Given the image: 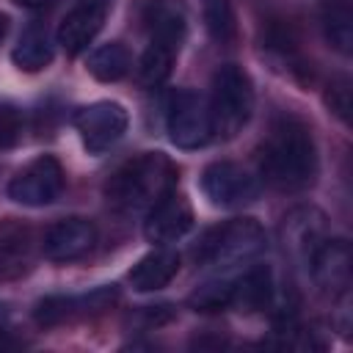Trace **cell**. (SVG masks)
<instances>
[{"label": "cell", "mask_w": 353, "mask_h": 353, "mask_svg": "<svg viewBox=\"0 0 353 353\" xmlns=\"http://www.w3.org/2000/svg\"><path fill=\"white\" fill-rule=\"evenodd\" d=\"M63 168L55 157L41 154L19 168L8 182V199L22 207H44L52 204L63 190Z\"/></svg>", "instance_id": "obj_6"}, {"label": "cell", "mask_w": 353, "mask_h": 353, "mask_svg": "<svg viewBox=\"0 0 353 353\" xmlns=\"http://www.w3.org/2000/svg\"><path fill=\"white\" fill-rule=\"evenodd\" d=\"M328 105H331V110H334L342 121H347V110H350V88H347V80H339V83L331 85V91H328Z\"/></svg>", "instance_id": "obj_25"}, {"label": "cell", "mask_w": 353, "mask_h": 353, "mask_svg": "<svg viewBox=\"0 0 353 353\" xmlns=\"http://www.w3.org/2000/svg\"><path fill=\"white\" fill-rule=\"evenodd\" d=\"M176 273H179V256L168 248H157L132 265L130 284L138 292H154V290H163Z\"/></svg>", "instance_id": "obj_16"}, {"label": "cell", "mask_w": 353, "mask_h": 353, "mask_svg": "<svg viewBox=\"0 0 353 353\" xmlns=\"http://www.w3.org/2000/svg\"><path fill=\"white\" fill-rule=\"evenodd\" d=\"M306 270L312 276V281L320 287V292L336 298L347 292L350 284V248L345 240H331L325 237L314 254L306 262Z\"/></svg>", "instance_id": "obj_10"}, {"label": "cell", "mask_w": 353, "mask_h": 353, "mask_svg": "<svg viewBox=\"0 0 353 353\" xmlns=\"http://www.w3.org/2000/svg\"><path fill=\"white\" fill-rule=\"evenodd\" d=\"M88 72L102 80V83H113L121 80L130 72V52L121 41H108L102 47H97L88 55Z\"/></svg>", "instance_id": "obj_19"}, {"label": "cell", "mask_w": 353, "mask_h": 353, "mask_svg": "<svg viewBox=\"0 0 353 353\" xmlns=\"http://www.w3.org/2000/svg\"><path fill=\"white\" fill-rule=\"evenodd\" d=\"M108 0H77L63 22L58 25V44L69 52V55H77L83 52L94 39L97 33L102 30V22H105V14H108Z\"/></svg>", "instance_id": "obj_12"}, {"label": "cell", "mask_w": 353, "mask_h": 353, "mask_svg": "<svg viewBox=\"0 0 353 353\" xmlns=\"http://www.w3.org/2000/svg\"><path fill=\"white\" fill-rule=\"evenodd\" d=\"M97 245V226L88 218L55 221L41 240V251L50 262H74Z\"/></svg>", "instance_id": "obj_11"}, {"label": "cell", "mask_w": 353, "mask_h": 353, "mask_svg": "<svg viewBox=\"0 0 353 353\" xmlns=\"http://www.w3.org/2000/svg\"><path fill=\"white\" fill-rule=\"evenodd\" d=\"M74 130L91 154H102L127 132V110L119 102H94L77 110Z\"/></svg>", "instance_id": "obj_8"}, {"label": "cell", "mask_w": 353, "mask_h": 353, "mask_svg": "<svg viewBox=\"0 0 353 353\" xmlns=\"http://www.w3.org/2000/svg\"><path fill=\"white\" fill-rule=\"evenodd\" d=\"M116 301V290L113 287H102L94 290L88 295H69V298H47L39 303L36 317L39 323H61V320H72V317H83L88 312H102Z\"/></svg>", "instance_id": "obj_15"}, {"label": "cell", "mask_w": 353, "mask_h": 353, "mask_svg": "<svg viewBox=\"0 0 353 353\" xmlns=\"http://www.w3.org/2000/svg\"><path fill=\"white\" fill-rule=\"evenodd\" d=\"M165 130H168L171 143L179 146V149H199V146H204L215 135L207 99L201 94H196V91H176L168 99Z\"/></svg>", "instance_id": "obj_5"}, {"label": "cell", "mask_w": 353, "mask_h": 353, "mask_svg": "<svg viewBox=\"0 0 353 353\" xmlns=\"http://www.w3.org/2000/svg\"><path fill=\"white\" fill-rule=\"evenodd\" d=\"M50 61H52V41H50L47 30L41 25H30L14 47V63L25 72H39Z\"/></svg>", "instance_id": "obj_18"}, {"label": "cell", "mask_w": 353, "mask_h": 353, "mask_svg": "<svg viewBox=\"0 0 353 353\" xmlns=\"http://www.w3.org/2000/svg\"><path fill=\"white\" fill-rule=\"evenodd\" d=\"M259 168L276 190H306L317 176V149L309 127L290 116L279 119L259 149Z\"/></svg>", "instance_id": "obj_1"}, {"label": "cell", "mask_w": 353, "mask_h": 353, "mask_svg": "<svg viewBox=\"0 0 353 353\" xmlns=\"http://www.w3.org/2000/svg\"><path fill=\"white\" fill-rule=\"evenodd\" d=\"M19 6H25V8H44V6H50L52 0H17Z\"/></svg>", "instance_id": "obj_27"}, {"label": "cell", "mask_w": 353, "mask_h": 353, "mask_svg": "<svg viewBox=\"0 0 353 353\" xmlns=\"http://www.w3.org/2000/svg\"><path fill=\"white\" fill-rule=\"evenodd\" d=\"M207 105L212 116V132L221 138H234L254 110V88L248 74L237 63H223L212 77V97Z\"/></svg>", "instance_id": "obj_4"}, {"label": "cell", "mask_w": 353, "mask_h": 353, "mask_svg": "<svg viewBox=\"0 0 353 353\" xmlns=\"http://www.w3.org/2000/svg\"><path fill=\"white\" fill-rule=\"evenodd\" d=\"M6 30H8V19H6L3 14H0V41L6 39Z\"/></svg>", "instance_id": "obj_28"}, {"label": "cell", "mask_w": 353, "mask_h": 353, "mask_svg": "<svg viewBox=\"0 0 353 353\" xmlns=\"http://www.w3.org/2000/svg\"><path fill=\"white\" fill-rule=\"evenodd\" d=\"M323 30H325V39L331 41V47H336L345 55L350 52L353 25H350V8H347V3H328L323 8Z\"/></svg>", "instance_id": "obj_20"}, {"label": "cell", "mask_w": 353, "mask_h": 353, "mask_svg": "<svg viewBox=\"0 0 353 353\" xmlns=\"http://www.w3.org/2000/svg\"><path fill=\"white\" fill-rule=\"evenodd\" d=\"M22 262H28V229L6 221L0 226V268L14 265L17 270L25 268Z\"/></svg>", "instance_id": "obj_21"}, {"label": "cell", "mask_w": 353, "mask_h": 353, "mask_svg": "<svg viewBox=\"0 0 353 353\" xmlns=\"http://www.w3.org/2000/svg\"><path fill=\"white\" fill-rule=\"evenodd\" d=\"M190 303L201 312H218L223 306H229V281H212V284H204L193 292Z\"/></svg>", "instance_id": "obj_24"}, {"label": "cell", "mask_w": 353, "mask_h": 353, "mask_svg": "<svg viewBox=\"0 0 353 353\" xmlns=\"http://www.w3.org/2000/svg\"><path fill=\"white\" fill-rule=\"evenodd\" d=\"M204 22L215 41H229L234 36V11L229 0H204Z\"/></svg>", "instance_id": "obj_23"}, {"label": "cell", "mask_w": 353, "mask_h": 353, "mask_svg": "<svg viewBox=\"0 0 353 353\" xmlns=\"http://www.w3.org/2000/svg\"><path fill=\"white\" fill-rule=\"evenodd\" d=\"M265 248V232L254 218H234L223 226L210 229L193 256L204 268H232L254 259Z\"/></svg>", "instance_id": "obj_3"}, {"label": "cell", "mask_w": 353, "mask_h": 353, "mask_svg": "<svg viewBox=\"0 0 353 353\" xmlns=\"http://www.w3.org/2000/svg\"><path fill=\"white\" fill-rule=\"evenodd\" d=\"M190 226H193V210H190L188 199L176 190H168L163 199H157L146 210L143 234L149 243L168 245V243H176L179 237H185L190 232Z\"/></svg>", "instance_id": "obj_9"}, {"label": "cell", "mask_w": 353, "mask_h": 353, "mask_svg": "<svg viewBox=\"0 0 353 353\" xmlns=\"http://www.w3.org/2000/svg\"><path fill=\"white\" fill-rule=\"evenodd\" d=\"M201 190L215 207H223V210L245 207L259 196L256 179L243 165L229 163V160L210 163L201 171Z\"/></svg>", "instance_id": "obj_7"}, {"label": "cell", "mask_w": 353, "mask_h": 353, "mask_svg": "<svg viewBox=\"0 0 353 353\" xmlns=\"http://www.w3.org/2000/svg\"><path fill=\"white\" fill-rule=\"evenodd\" d=\"M146 30L149 41L176 52L188 33V8L182 0H152L146 6Z\"/></svg>", "instance_id": "obj_13"}, {"label": "cell", "mask_w": 353, "mask_h": 353, "mask_svg": "<svg viewBox=\"0 0 353 353\" xmlns=\"http://www.w3.org/2000/svg\"><path fill=\"white\" fill-rule=\"evenodd\" d=\"M19 138V116L14 108H0V146H8Z\"/></svg>", "instance_id": "obj_26"}, {"label": "cell", "mask_w": 353, "mask_h": 353, "mask_svg": "<svg viewBox=\"0 0 353 353\" xmlns=\"http://www.w3.org/2000/svg\"><path fill=\"white\" fill-rule=\"evenodd\" d=\"M273 301V279L268 268H251L240 279L229 281V306L240 312H259Z\"/></svg>", "instance_id": "obj_17"}, {"label": "cell", "mask_w": 353, "mask_h": 353, "mask_svg": "<svg viewBox=\"0 0 353 353\" xmlns=\"http://www.w3.org/2000/svg\"><path fill=\"white\" fill-rule=\"evenodd\" d=\"M174 55H176V52H171V50H165V47L149 41V47H146L143 55H141V66H138L141 80H143L146 85H160V83L171 74Z\"/></svg>", "instance_id": "obj_22"}, {"label": "cell", "mask_w": 353, "mask_h": 353, "mask_svg": "<svg viewBox=\"0 0 353 353\" xmlns=\"http://www.w3.org/2000/svg\"><path fill=\"white\" fill-rule=\"evenodd\" d=\"M325 240V223L317 210H295L284 218V248L306 265L314 248Z\"/></svg>", "instance_id": "obj_14"}, {"label": "cell", "mask_w": 353, "mask_h": 353, "mask_svg": "<svg viewBox=\"0 0 353 353\" xmlns=\"http://www.w3.org/2000/svg\"><path fill=\"white\" fill-rule=\"evenodd\" d=\"M174 182L176 168L171 165V160L160 152H146L127 160L110 174L105 196L110 207L121 212H146L157 199L174 190Z\"/></svg>", "instance_id": "obj_2"}]
</instances>
